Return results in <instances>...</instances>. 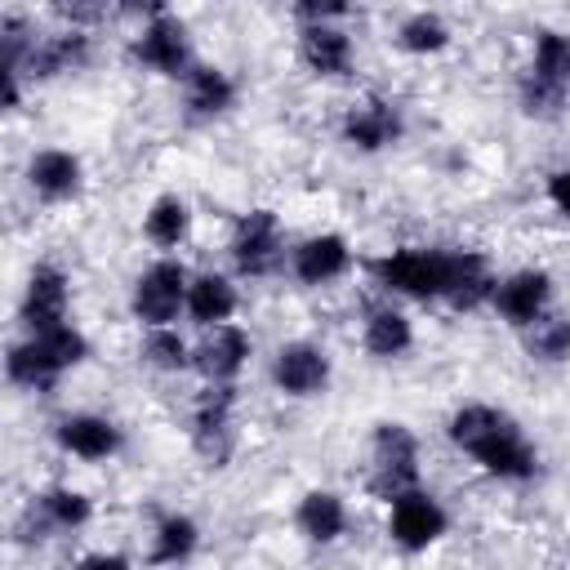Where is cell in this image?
<instances>
[{
  "label": "cell",
  "instance_id": "31",
  "mask_svg": "<svg viewBox=\"0 0 570 570\" xmlns=\"http://www.w3.org/2000/svg\"><path fill=\"white\" fill-rule=\"evenodd\" d=\"M142 361L156 365V370H187V365H191V352H187V343L178 338V330L151 325V334L142 338Z\"/></svg>",
  "mask_w": 570,
  "mask_h": 570
},
{
  "label": "cell",
  "instance_id": "24",
  "mask_svg": "<svg viewBox=\"0 0 570 570\" xmlns=\"http://www.w3.org/2000/svg\"><path fill=\"white\" fill-rule=\"evenodd\" d=\"M494 276H490V263L481 258V254H472V249H459V267H454V285H450V307H459V312H472V307H481V303H490L494 298Z\"/></svg>",
  "mask_w": 570,
  "mask_h": 570
},
{
  "label": "cell",
  "instance_id": "28",
  "mask_svg": "<svg viewBox=\"0 0 570 570\" xmlns=\"http://www.w3.org/2000/svg\"><path fill=\"white\" fill-rule=\"evenodd\" d=\"M196 521L191 517H165L160 530H156V548H151V561L156 566H169V561H187L196 552Z\"/></svg>",
  "mask_w": 570,
  "mask_h": 570
},
{
  "label": "cell",
  "instance_id": "20",
  "mask_svg": "<svg viewBox=\"0 0 570 570\" xmlns=\"http://www.w3.org/2000/svg\"><path fill=\"white\" fill-rule=\"evenodd\" d=\"M85 58H89V36H80V27H71L67 36L36 40L18 71H22L27 80H53V76H62V71H76Z\"/></svg>",
  "mask_w": 570,
  "mask_h": 570
},
{
  "label": "cell",
  "instance_id": "25",
  "mask_svg": "<svg viewBox=\"0 0 570 570\" xmlns=\"http://www.w3.org/2000/svg\"><path fill=\"white\" fill-rule=\"evenodd\" d=\"M410 347H414V325L396 307H374L365 321V352L379 361H392V356H405Z\"/></svg>",
  "mask_w": 570,
  "mask_h": 570
},
{
  "label": "cell",
  "instance_id": "32",
  "mask_svg": "<svg viewBox=\"0 0 570 570\" xmlns=\"http://www.w3.org/2000/svg\"><path fill=\"white\" fill-rule=\"evenodd\" d=\"M49 9L67 22V27H94L107 13V0H49Z\"/></svg>",
  "mask_w": 570,
  "mask_h": 570
},
{
  "label": "cell",
  "instance_id": "30",
  "mask_svg": "<svg viewBox=\"0 0 570 570\" xmlns=\"http://www.w3.org/2000/svg\"><path fill=\"white\" fill-rule=\"evenodd\" d=\"M525 330H530V338H525L530 356H539V361H566L570 356V321L566 316H539Z\"/></svg>",
  "mask_w": 570,
  "mask_h": 570
},
{
  "label": "cell",
  "instance_id": "4",
  "mask_svg": "<svg viewBox=\"0 0 570 570\" xmlns=\"http://www.w3.org/2000/svg\"><path fill=\"white\" fill-rule=\"evenodd\" d=\"M570 94V36L539 31L534 36V62L521 76V111L525 116H557Z\"/></svg>",
  "mask_w": 570,
  "mask_h": 570
},
{
  "label": "cell",
  "instance_id": "11",
  "mask_svg": "<svg viewBox=\"0 0 570 570\" xmlns=\"http://www.w3.org/2000/svg\"><path fill=\"white\" fill-rule=\"evenodd\" d=\"M272 383L285 396H316L330 383V356L316 343H285L272 356Z\"/></svg>",
  "mask_w": 570,
  "mask_h": 570
},
{
  "label": "cell",
  "instance_id": "34",
  "mask_svg": "<svg viewBox=\"0 0 570 570\" xmlns=\"http://www.w3.org/2000/svg\"><path fill=\"white\" fill-rule=\"evenodd\" d=\"M548 200L570 218V169H557V174L548 178Z\"/></svg>",
  "mask_w": 570,
  "mask_h": 570
},
{
  "label": "cell",
  "instance_id": "3",
  "mask_svg": "<svg viewBox=\"0 0 570 570\" xmlns=\"http://www.w3.org/2000/svg\"><path fill=\"white\" fill-rule=\"evenodd\" d=\"M459 249H392L370 263L379 285L410 294V298H445L454 285Z\"/></svg>",
  "mask_w": 570,
  "mask_h": 570
},
{
  "label": "cell",
  "instance_id": "5",
  "mask_svg": "<svg viewBox=\"0 0 570 570\" xmlns=\"http://www.w3.org/2000/svg\"><path fill=\"white\" fill-rule=\"evenodd\" d=\"M370 494L374 499H396L419 485V441L405 423H379L370 441Z\"/></svg>",
  "mask_w": 570,
  "mask_h": 570
},
{
  "label": "cell",
  "instance_id": "35",
  "mask_svg": "<svg viewBox=\"0 0 570 570\" xmlns=\"http://www.w3.org/2000/svg\"><path fill=\"white\" fill-rule=\"evenodd\" d=\"M120 4V13H134V18H160L165 13V0H116Z\"/></svg>",
  "mask_w": 570,
  "mask_h": 570
},
{
  "label": "cell",
  "instance_id": "7",
  "mask_svg": "<svg viewBox=\"0 0 570 570\" xmlns=\"http://www.w3.org/2000/svg\"><path fill=\"white\" fill-rule=\"evenodd\" d=\"M232 405H236V387L232 383H209V392L196 401L191 445L209 468H223L232 459Z\"/></svg>",
  "mask_w": 570,
  "mask_h": 570
},
{
  "label": "cell",
  "instance_id": "22",
  "mask_svg": "<svg viewBox=\"0 0 570 570\" xmlns=\"http://www.w3.org/2000/svg\"><path fill=\"white\" fill-rule=\"evenodd\" d=\"M27 517L36 521V530H80V525L94 517V508H89V499H85L80 490L53 485V490H45V494L31 503Z\"/></svg>",
  "mask_w": 570,
  "mask_h": 570
},
{
  "label": "cell",
  "instance_id": "18",
  "mask_svg": "<svg viewBox=\"0 0 570 570\" xmlns=\"http://www.w3.org/2000/svg\"><path fill=\"white\" fill-rule=\"evenodd\" d=\"M80 156L76 151H67V147H45V151H36L31 160H27V183H31V191L36 196H45V200H67V196H76L80 191Z\"/></svg>",
  "mask_w": 570,
  "mask_h": 570
},
{
  "label": "cell",
  "instance_id": "16",
  "mask_svg": "<svg viewBox=\"0 0 570 570\" xmlns=\"http://www.w3.org/2000/svg\"><path fill=\"white\" fill-rule=\"evenodd\" d=\"M53 436H58V445L67 454L89 459V463L111 459L120 450V428L111 419H102V414H67V419H58Z\"/></svg>",
  "mask_w": 570,
  "mask_h": 570
},
{
  "label": "cell",
  "instance_id": "1",
  "mask_svg": "<svg viewBox=\"0 0 570 570\" xmlns=\"http://www.w3.org/2000/svg\"><path fill=\"white\" fill-rule=\"evenodd\" d=\"M450 441L459 450H468L490 476H503V481H530L539 472V459H534V445L521 436L517 419L494 410V405H463L450 414Z\"/></svg>",
  "mask_w": 570,
  "mask_h": 570
},
{
  "label": "cell",
  "instance_id": "36",
  "mask_svg": "<svg viewBox=\"0 0 570 570\" xmlns=\"http://www.w3.org/2000/svg\"><path fill=\"white\" fill-rule=\"evenodd\" d=\"M80 566H107V570H120V566H129L120 552H89V557H80Z\"/></svg>",
  "mask_w": 570,
  "mask_h": 570
},
{
  "label": "cell",
  "instance_id": "29",
  "mask_svg": "<svg viewBox=\"0 0 570 570\" xmlns=\"http://www.w3.org/2000/svg\"><path fill=\"white\" fill-rule=\"evenodd\" d=\"M396 45L405 53H441L450 45V27L436 13H414L396 27Z\"/></svg>",
  "mask_w": 570,
  "mask_h": 570
},
{
  "label": "cell",
  "instance_id": "17",
  "mask_svg": "<svg viewBox=\"0 0 570 570\" xmlns=\"http://www.w3.org/2000/svg\"><path fill=\"white\" fill-rule=\"evenodd\" d=\"M294 276L303 285H325V281H338L347 267H352V249L338 232H321V236H307L298 249H294Z\"/></svg>",
  "mask_w": 570,
  "mask_h": 570
},
{
  "label": "cell",
  "instance_id": "26",
  "mask_svg": "<svg viewBox=\"0 0 570 570\" xmlns=\"http://www.w3.org/2000/svg\"><path fill=\"white\" fill-rule=\"evenodd\" d=\"M183 80H187V107H191V116H218V111H227L236 102V85L218 67H191Z\"/></svg>",
  "mask_w": 570,
  "mask_h": 570
},
{
  "label": "cell",
  "instance_id": "8",
  "mask_svg": "<svg viewBox=\"0 0 570 570\" xmlns=\"http://www.w3.org/2000/svg\"><path fill=\"white\" fill-rule=\"evenodd\" d=\"M281 223L272 209H249L240 214L232 232V263L240 276H267L281 267Z\"/></svg>",
  "mask_w": 570,
  "mask_h": 570
},
{
  "label": "cell",
  "instance_id": "13",
  "mask_svg": "<svg viewBox=\"0 0 570 570\" xmlns=\"http://www.w3.org/2000/svg\"><path fill=\"white\" fill-rule=\"evenodd\" d=\"M249 352H254V343H249V334L240 330V325H214L200 343H196V352H191V365L209 379V383H232L236 374H240V365L249 361Z\"/></svg>",
  "mask_w": 570,
  "mask_h": 570
},
{
  "label": "cell",
  "instance_id": "33",
  "mask_svg": "<svg viewBox=\"0 0 570 570\" xmlns=\"http://www.w3.org/2000/svg\"><path fill=\"white\" fill-rule=\"evenodd\" d=\"M352 9V0H294V13L303 22H330V18H343Z\"/></svg>",
  "mask_w": 570,
  "mask_h": 570
},
{
  "label": "cell",
  "instance_id": "23",
  "mask_svg": "<svg viewBox=\"0 0 570 570\" xmlns=\"http://www.w3.org/2000/svg\"><path fill=\"white\" fill-rule=\"evenodd\" d=\"M187 312H191V321L196 325H223L232 312H236V289H232V281L227 276H218V272H205V276H196L191 285H187Z\"/></svg>",
  "mask_w": 570,
  "mask_h": 570
},
{
  "label": "cell",
  "instance_id": "12",
  "mask_svg": "<svg viewBox=\"0 0 570 570\" xmlns=\"http://www.w3.org/2000/svg\"><path fill=\"white\" fill-rule=\"evenodd\" d=\"M548 298H552V276L543 267H525V272H512L508 281H499L490 303L499 307L503 321H512V325L525 330V325H534L543 316Z\"/></svg>",
  "mask_w": 570,
  "mask_h": 570
},
{
  "label": "cell",
  "instance_id": "27",
  "mask_svg": "<svg viewBox=\"0 0 570 570\" xmlns=\"http://www.w3.org/2000/svg\"><path fill=\"white\" fill-rule=\"evenodd\" d=\"M187 223H191L187 205H183L178 196H160V200H151V209H147V218H142V232H147L151 245L174 249V245L187 236Z\"/></svg>",
  "mask_w": 570,
  "mask_h": 570
},
{
  "label": "cell",
  "instance_id": "21",
  "mask_svg": "<svg viewBox=\"0 0 570 570\" xmlns=\"http://www.w3.org/2000/svg\"><path fill=\"white\" fill-rule=\"evenodd\" d=\"M294 525L303 530V539L312 543H334L343 530H347V508L334 490H307L298 499V512H294Z\"/></svg>",
  "mask_w": 570,
  "mask_h": 570
},
{
  "label": "cell",
  "instance_id": "9",
  "mask_svg": "<svg viewBox=\"0 0 570 570\" xmlns=\"http://www.w3.org/2000/svg\"><path fill=\"white\" fill-rule=\"evenodd\" d=\"M445 525H450V517H445V508H441V503H436L432 494H423L419 485L392 499V517H387V534H392V539H396L401 548H410V552H419V548H428V543H436V539L445 534Z\"/></svg>",
  "mask_w": 570,
  "mask_h": 570
},
{
  "label": "cell",
  "instance_id": "15",
  "mask_svg": "<svg viewBox=\"0 0 570 570\" xmlns=\"http://www.w3.org/2000/svg\"><path fill=\"white\" fill-rule=\"evenodd\" d=\"M401 134H405V120H401L396 102H387V98H365L361 107H352V111L343 116V138H347L356 151H383V147H392Z\"/></svg>",
  "mask_w": 570,
  "mask_h": 570
},
{
  "label": "cell",
  "instance_id": "2",
  "mask_svg": "<svg viewBox=\"0 0 570 570\" xmlns=\"http://www.w3.org/2000/svg\"><path fill=\"white\" fill-rule=\"evenodd\" d=\"M89 356V338L76 330V325H53V330H36L31 338L13 343L9 356H4V374L9 383L18 387H31V392H49L58 383L62 370L80 365Z\"/></svg>",
  "mask_w": 570,
  "mask_h": 570
},
{
  "label": "cell",
  "instance_id": "14",
  "mask_svg": "<svg viewBox=\"0 0 570 570\" xmlns=\"http://www.w3.org/2000/svg\"><path fill=\"white\" fill-rule=\"evenodd\" d=\"M62 321H67V276L53 263H36L27 276V294H22V325L36 334Z\"/></svg>",
  "mask_w": 570,
  "mask_h": 570
},
{
  "label": "cell",
  "instance_id": "6",
  "mask_svg": "<svg viewBox=\"0 0 570 570\" xmlns=\"http://www.w3.org/2000/svg\"><path fill=\"white\" fill-rule=\"evenodd\" d=\"M134 316L142 325H169L178 316V307H187V272L174 258L151 263L138 281H134V298H129Z\"/></svg>",
  "mask_w": 570,
  "mask_h": 570
},
{
  "label": "cell",
  "instance_id": "10",
  "mask_svg": "<svg viewBox=\"0 0 570 570\" xmlns=\"http://www.w3.org/2000/svg\"><path fill=\"white\" fill-rule=\"evenodd\" d=\"M134 58L160 76H187L191 71V45H187V27L169 13L151 18L142 27V36L134 40Z\"/></svg>",
  "mask_w": 570,
  "mask_h": 570
},
{
  "label": "cell",
  "instance_id": "19",
  "mask_svg": "<svg viewBox=\"0 0 570 570\" xmlns=\"http://www.w3.org/2000/svg\"><path fill=\"white\" fill-rule=\"evenodd\" d=\"M298 53L307 62L312 76H347L352 71V40L347 31L330 27V22H307L303 36H298Z\"/></svg>",
  "mask_w": 570,
  "mask_h": 570
}]
</instances>
